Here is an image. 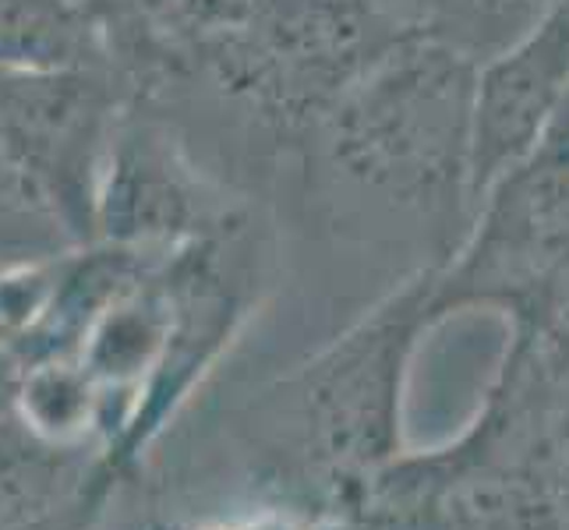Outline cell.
<instances>
[{"mask_svg":"<svg viewBox=\"0 0 569 530\" xmlns=\"http://www.w3.org/2000/svg\"><path fill=\"white\" fill-rule=\"evenodd\" d=\"M478 61L418 29L379 57L311 131L301 173L415 220L436 266L470 223Z\"/></svg>","mask_w":569,"mask_h":530,"instance_id":"1","label":"cell"},{"mask_svg":"<svg viewBox=\"0 0 569 530\" xmlns=\"http://www.w3.org/2000/svg\"><path fill=\"white\" fill-rule=\"evenodd\" d=\"M569 364L513 340L478 421L428 457H397L343 509L347 530H566L559 446Z\"/></svg>","mask_w":569,"mask_h":530,"instance_id":"2","label":"cell"},{"mask_svg":"<svg viewBox=\"0 0 569 530\" xmlns=\"http://www.w3.org/2000/svg\"><path fill=\"white\" fill-rule=\"evenodd\" d=\"M431 290L436 266L415 269L365 319L251 407L266 436L332 496L340 517L368 478L400 457L407 368L418 340L439 326Z\"/></svg>","mask_w":569,"mask_h":530,"instance_id":"3","label":"cell"},{"mask_svg":"<svg viewBox=\"0 0 569 530\" xmlns=\"http://www.w3.org/2000/svg\"><path fill=\"white\" fill-rule=\"evenodd\" d=\"M492 308L513 337L569 364V103L541 146L481 191L436 266L431 311Z\"/></svg>","mask_w":569,"mask_h":530,"instance_id":"4","label":"cell"},{"mask_svg":"<svg viewBox=\"0 0 569 530\" xmlns=\"http://www.w3.org/2000/svg\"><path fill=\"white\" fill-rule=\"evenodd\" d=\"M124 107L113 68H0V170L71 244L92 241L96 188Z\"/></svg>","mask_w":569,"mask_h":530,"instance_id":"5","label":"cell"},{"mask_svg":"<svg viewBox=\"0 0 569 530\" xmlns=\"http://www.w3.org/2000/svg\"><path fill=\"white\" fill-rule=\"evenodd\" d=\"M259 206L209 170L160 110L128 100L96 188L92 241L170 251Z\"/></svg>","mask_w":569,"mask_h":530,"instance_id":"6","label":"cell"},{"mask_svg":"<svg viewBox=\"0 0 569 530\" xmlns=\"http://www.w3.org/2000/svg\"><path fill=\"white\" fill-rule=\"evenodd\" d=\"M569 103V0H552L531 26L478 61L470 131V206L531 156ZM475 212V209H470Z\"/></svg>","mask_w":569,"mask_h":530,"instance_id":"7","label":"cell"},{"mask_svg":"<svg viewBox=\"0 0 569 530\" xmlns=\"http://www.w3.org/2000/svg\"><path fill=\"white\" fill-rule=\"evenodd\" d=\"M100 26L128 100L156 103L184 89L206 57L244 22L251 0H78Z\"/></svg>","mask_w":569,"mask_h":530,"instance_id":"8","label":"cell"},{"mask_svg":"<svg viewBox=\"0 0 569 530\" xmlns=\"http://www.w3.org/2000/svg\"><path fill=\"white\" fill-rule=\"evenodd\" d=\"M379 4H386L389 11H397L400 18H407V22H415L428 32L442 36L449 18H453V8L457 0H379Z\"/></svg>","mask_w":569,"mask_h":530,"instance_id":"9","label":"cell"}]
</instances>
